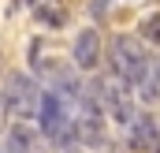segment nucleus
<instances>
[{
    "label": "nucleus",
    "mask_w": 160,
    "mask_h": 153,
    "mask_svg": "<svg viewBox=\"0 0 160 153\" xmlns=\"http://www.w3.org/2000/svg\"><path fill=\"white\" fill-rule=\"evenodd\" d=\"M38 119H41V135L48 142H56V146L75 142V112H71V105H67L63 93H45Z\"/></svg>",
    "instance_id": "1"
},
{
    "label": "nucleus",
    "mask_w": 160,
    "mask_h": 153,
    "mask_svg": "<svg viewBox=\"0 0 160 153\" xmlns=\"http://www.w3.org/2000/svg\"><path fill=\"white\" fill-rule=\"evenodd\" d=\"M108 60H112V75L127 78L130 86L145 75L149 67V56H145V45L134 38V34H116L108 45Z\"/></svg>",
    "instance_id": "2"
},
{
    "label": "nucleus",
    "mask_w": 160,
    "mask_h": 153,
    "mask_svg": "<svg viewBox=\"0 0 160 153\" xmlns=\"http://www.w3.org/2000/svg\"><path fill=\"white\" fill-rule=\"evenodd\" d=\"M93 86H97V101H101L104 116H112L116 123H130L134 119V93H130L127 78L104 75V78H97Z\"/></svg>",
    "instance_id": "3"
},
{
    "label": "nucleus",
    "mask_w": 160,
    "mask_h": 153,
    "mask_svg": "<svg viewBox=\"0 0 160 153\" xmlns=\"http://www.w3.org/2000/svg\"><path fill=\"white\" fill-rule=\"evenodd\" d=\"M4 97H8V108H11L15 116L34 119V116L41 112V97H45V90H41L30 75L11 71V75H8V86H4Z\"/></svg>",
    "instance_id": "4"
},
{
    "label": "nucleus",
    "mask_w": 160,
    "mask_h": 153,
    "mask_svg": "<svg viewBox=\"0 0 160 153\" xmlns=\"http://www.w3.org/2000/svg\"><path fill=\"white\" fill-rule=\"evenodd\" d=\"M127 146L134 153H160V123L149 112H134L127 123Z\"/></svg>",
    "instance_id": "5"
},
{
    "label": "nucleus",
    "mask_w": 160,
    "mask_h": 153,
    "mask_svg": "<svg viewBox=\"0 0 160 153\" xmlns=\"http://www.w3.org/2000/svg\"><path fill=\"white\" fill-rule=\"evenodd\" d=\"M71 56H75V67L93 71L101 64V34L97 30H78L75 34V45H71Z\"/></svg>",
    "instance_id": "6"
},
{
    "label": "nucleus",
    "mask_w": 160,
    "mask_h": 153,
    "mask_svg": "<svg viewBox=\"0 0 160 153\" xmlns=\"http://www.w3.org/2000/svg\"><path fill=\"white\" fill-rule=\"evenodd\" d=\"M134 90H138L142 101H160V64H157V60H149L145 75L134 82Z\"/></svg>",
    "instance_id": "7"
},
{
    "label": "nucleus",
    "mask_w": 160,
    "mask_h": 153,
    "mask_svg": "<svg viewBox=\"0 0 160 153\" xmlns=\"http://www.w3.org/2000/svg\"><path fill=\"white\" fill-rule=\"evenodd\" d=\"M138 34H142V41H149V45H160V11H149L138 23Z\"/></svg>",
    "instance_id": "8"
},
{
    "label": "nucleus",
    "mask_w": 160,
    "mask_h": 153,
    "mask_svg": "<svg viewBox=\"0 0 160 153\" xmlns=\"http://www.w3.org/2000/svg\"><path fill=\"white\" fill-rule=\"evenodd\" d=\"M38 19H45L48 26H60V23H63V8H60V0H41V4H38Z\"/></svg>",
    "instance_id": "9"
},
{
    "label": "nucleus",
    "mask_w": 160,
    "mask_h": 153,
    "mask_svg": "<svg viewBox=\"0 0 160 153\" xmlns=\"http://www.w3.org/2000/svg\"><path fill=\"white\" fill-rule=\"evenodd\" d=\"M26 153H56V150H52V146H45L41 138H34V146H30V150H26Z\"/></svg>",
    "instance_id": "10"
},
{
    "label": "nucleus",
    "mask_w": 160,
    "mask_h": 153,
    "mask_svg": "<svg viewBox=\"0 0 160 153\" xmlns=\"http://www.w3.org/2000/svg\"><path fill=\"white\" fill-rule=\"evenodd\" d=\"M4 127H8V97L0 93V131H4Z\"/></svg>",
    "instance_id": "11"
},
{
    "label": "nucleus",
    "mask_w": 160,
    "mask_h": 153,
    "mask_svg": "<svg viewBox=\"0 0 160 153\" xmlns=\"http://www.w3.org/2000/svg\"><path fill=\"white\" fill-rule=\"evenodd\" d=\"M104 153H119V150H104Z\"/></svg>",
    "instance_id": "12"
}]
</instances>
